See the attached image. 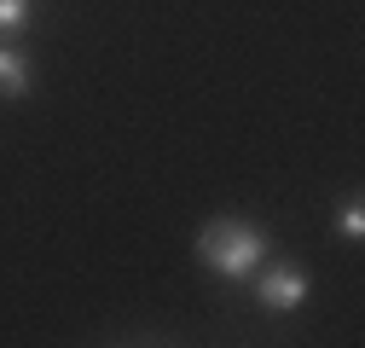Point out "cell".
<instances>
[{
	"instance_id": "6da1fadb",
	"label": "cell",
	"mask_w": 365,
	"mask_h": 348,
	"mask_svg": "<svg viewBox=\"0 0 365 348\" xmlns=\"http://www.w3.org/2000/svg\"><path fill=\"white\" fill-rule=\"evenodd\" d=\"M267 227H255V221H238V215H220V221H209L203 232H197V261L215 273V279H226V285H244L261 261H267Z\"/></svg>"
},
{
	"instance_id": "7a4b0ae2",
	"label": "cell",
	"mask_w": 365,
	"mask_h": 348,
	"mask_svg": "<svg viewBox=\"0 0 365 348\" xmlns=\"http://www.w3.org/2000/svg\"><path fill=\"white\" fill-rule=\"evenodd\" d=\"M307 296H313V279H307V267H296V261H279V267H267L255 279V302L267 314H296Z\"/></svg>"
},
{
	"instance_id": "3957f363",
	"label": "cell",
	"mask_w": 365,
	"mask_h": 348,
	"mask_svg": "<svg viewBox=\"0 0 365 348\" xmlns=\"http://www.w3.org/2000/svg\"><path fill=\"white\" fill-rule=\"evenodd\" d=\"M29 87H35L29 53H18V47H6V41H0V99H24Z\"/></svg>"
},
{
	"instance_id": "277c9868",
	"label": "cell",
	"mask_w": 365,
	"mask_h": 348,
	"mask_svg": "<svg viewBox=\"0 0 365 348\" xmlns=\"http://www.w3.org/2000/svg\"><path fill=\"white\" fill-rule=\"evenodd\" d=\"M29 0H0V41H6V35H24L29 29Z\"/></svg>"
},
{
	"instance_id": "5b68a950",
	"label": "cell",
	"mask_w": 365,
	"mask_h": 348,
	"mask_svg": "<svg viewBox=\"0 0 365 348\" xmlns=\"http://www.w3.org/2000/svg\"><path fill=\"white\" fill-rule=\"evenodd\" d=\"M336 232H342L348 244H359V238H365V203H359V192L342 203V221H336Z\"/></svg>"
}]
</instances>
